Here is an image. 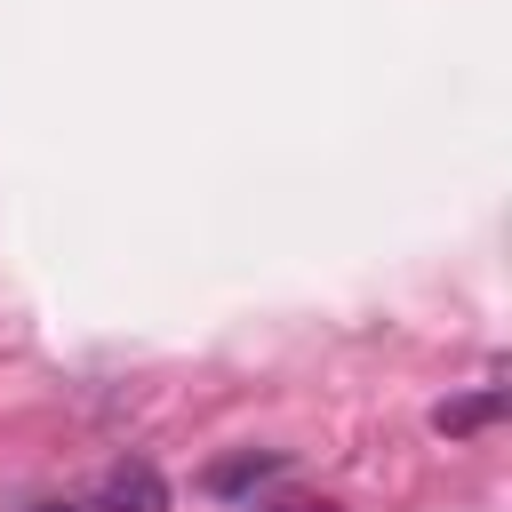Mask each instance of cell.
<instances>
[{"label": "cell", "instance_id": "cell-1", "mask_svg": "<svg viewBox=\"0 0 512 512\" xmlns=\"http://www.w3.org/2000/svg\"><path fill=\"white\" fill-rule=\"evenodd\" d=\"M88 512H168V480L152 464H112Z\"/></svg>", "mask_w": 512, "mask_h": 512}, {"label": "cell", "instance_id": "cell-2", "mask_svg": "<svg viewBox=\"0 0 512 512\" xmlns=\"http://www.w3.org/2000/svg\"><path fill=\"white\" fill-rule=\"evenodd\" d=\"M504 416V384H480V392H456V400H440L432 408V432H448V440H472V432H488Z\"/></svg>", "mask_w": 512, "mask_h": 512}, {"label": "cell", "instance_id": "cell-3", "mask_svg": "<svg viewBox=\"0 0 512 512\" xmlns=\"http://www.w3.org/2000/svg\"><path fill=\"white\" fill-rule=\"evenodd\" d=\"M288 456H272V448H248V456H224V464H208V496H248L256 480H272Z\"/></svg>", "mask_w": 512, "mask_h": 512}, {"label": "cell", "instance_id": "cell-4", "mask_svg": "<svg viewBox=\"0 0 512 512\" xmlns=\"http://www.w3.org/2000/svg\"><path fill=\"white\" fill-rule=\"evenodd\" d=\"M272 512H336V504H272Z\"/></svg>", "mask_w": 512, "mask_h": 512}, {"label": "cell", "instance_id": "cell-5", "mask_svg": "<svg viewBox=\"0 0 512 512\" xmlns=\"http://www.w3.org/2000/svg\"><path fill=\"white\" fill-rule=\"evenodd\" d=\"M32 512H88V504H32Z\"/></svg>", "mask_w": 512, "mask_h": 512}]
</instances>
